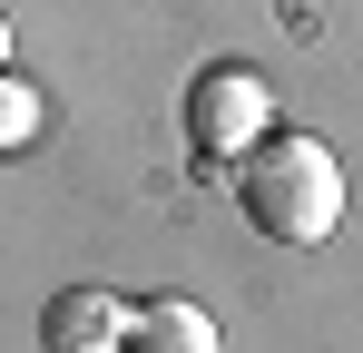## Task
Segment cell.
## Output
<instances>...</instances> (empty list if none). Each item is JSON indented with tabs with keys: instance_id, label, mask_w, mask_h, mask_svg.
<instances>
[{
	"instance_id": "cell-1",
	"label": "cell",
	"mask_w": 363,
	"mask_h": 353,
	"mask_svg": "<svg viewBox=\"0 0 363 353\" xmlns=\"http://www.w3.org/2000/svg\"><path fill=\"white\" fill-rule=\"evenodd\" d=\"M236 196H245V216H255V235H275V245H324V235L344 226V167L304 128H265L245 147L236 157Z\"/></svg>"
},
{
	"instance_id": "cell-2",
	"label": "cell",
	"mask_w": 363,
	"mask_h": 353,
	"mask_svg": "<svg viewBox=\"0 0 363 353\" xmlns=\"http://www.w3.org/2000/svg\"><path fill=\"white\" fill-rule=\"evenodd\" d=\"M265 128H275V89H265V69H245V59H216V69L186 89V138H196L206 167H236Z\"/></svg>"
},
{
	"instance_id": "cell-3",
	"label": "cell",
	"mask_w": 363,
	"mask_h": 353,
	"mask_svg": "<svg viewBox=\"0 0 363 353\" xmlns=\"http://www.w3.org/2000/svg\"><path fill=\"white\" fill-rule=\"evenodd\" d=\"M128 324H138L128 294L69 285V294H50V314H40V353H128Z\"/></svg>"
},
{
	"instance_id": "cell-4",
	"label": "cell",
	"mask_w": 363,
	"mask_h": 353,
	"mask_svg": "<svg viewBox=\"0 0 363 353\" xmlns=\"http://www.w3.org/2000/svg\"><path fill=\"white\" fill-rule=\"evenodd\" d=\"M128 353H226V334H216V314L196 294H157V304H138Z\"/></svg>"
},
{
	"instance_id": "cell-5",
	"label": "cell",
	"mask_w": 363,
	"mask_h": 353,
	"mask_svg": "<svg viewBox=\"0 0 363 353\" xmlns=\"http://www.w3.org/2000/svg\"><path fill=\"white\" fill-rule=\"evenodd\" d=\"M40 128H50V108H40V89H30V79H10V69H0V147H30V138H40Z\"/></svg>"
},
{
	"instance_id": "cell-6",
	"label": "cell",
	"mask_w": 363,
	"mask_h": 353,
	"mask_svg": "<svg viewBox=\"0 0 363 353\" xmlns=\"http://www.w3.org/2000/svg\"><path fill=\"white\" fill-rule=\"evenodd\" d=\"M0 69H10V20H0Z\"/></svg>"
}]
</instances>
